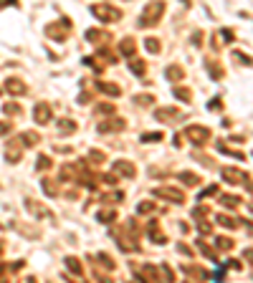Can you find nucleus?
I'll list each match as a JSON object with an SVG mask.
<instances>
[{
    "label": "nucleus",
    "mask_w": 253,
    "mask_h": 283,
    "mask_svg": "<svg viewBox=\"0 0 253 283\" xmlns=\"http://www.w3.org/2000/svg\"><path fill=\"white\" fill-rule=\"evenodd\" d=\"M162 10H165V3H160V0H155V3H150L144 8L142 18H139V26H155L157 20L162 18Z\"/></svg>",
    "instance_id": "nucleus-1"
},
{
    "label": "nucleus",
    "mask_w": 253,
    "mask_h": 283,
    "mask_svg": "<svg viewBox=\"0 0 253 283\" xmlns=\"http://www.w3.org/2000/svg\"><path fill=\"white\" fill-rule=\"evenodd\" d=\"M91 13L99 18V20H104V23H114V20H119L122 15H119V10L117 8H112V5H94L91 8Z\"/></svg>",
    "instance_id": "nucleus-2"
},
{
    "label": "nucleus",
    "mask_w": 253,
    "mask_h": 283,
    "mask_svg": "<svg viewBox=\"0 0 253 283\" xmlns=\"http://www.w3.org/2000/svg\"><path fill=\"white\" fill-rule=\"evenodd\" d=\"M20 155H23V147H20V142H10V144L5 147V157H8V162H18Z\"/></svg>",
    "instance_id": "nucleus-3"
},
{
    "label": "nucleus",
    "mask_w": 253,
    "mask_h": 283,
    "mask_svg": "<svg viewBox=\"0 0 253 283\" xmlns=\"http://www.w3.org/2000/svg\"><path fill=\"white\" fill-rule=\"evenodd\" d=\"M48 119H51V106L48 104H38L36 106V121L38 124H46Z\"/></svg>",
    "instance_id": "nucleus-4"
},
{
    "label": "nucleus",
    "mask_w": 253,
    "mask_h": 283,
    "mask_svg": "<svg viewBox=\"0 0 253 283\" xmlns=\"http://www.w3.org/2000/svg\"><path fill=\"white\" fill-rule=\"evenodd\" d=\"M117 172H119V175H124V177H132V175H134V167L126 164V162H119V164H117Z\"/></svg>",
    "instance_id": "nucleus-5"
},
{
    "label": "nucleus",
    "mask_w": 253,
    "mask_h": 283,
    "mask_svg": "<svg viewBox=\"0 0 253 283\" xmlns=\"http://www.w3.org/2000/svg\"><path fill=\"white\" fill-rule=\"evenodd\" d=\"M8 89H10L13 94H23V91H26V86L20 83V81H13V79H10V81H8Z\"/></svg>",
    "instance_id": "nucleus-6"
}]
</instances>
